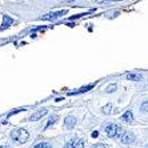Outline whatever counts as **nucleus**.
Instances as JSON below:
<instances>
[{
	"mask_svg": "<svg viewBox=\"0 0 148 148\" xmlns=\"http://www.w3.org/2000/svg\"><path fill=\"white\" fill-rule=\"evenodd\" d=\"M29 138V134H28L25 130H15V131L11 132V139L16 143H25Z\"/></svg>",
	"mask_w": 148,
	"mask_h": 148,
	"instance_id": "obj_1",
	"label": "nucleus"
},
{
	"mask_svg": "<svg viewBox=\"0 0 148 148\" xmlns=\"http://www.w3.org/2000/svg\"><path fill=\"white\" fill-rule=\"evenodd\" d=\"M120 127L117 125V124H108L107 127H106V132H107V136L110 138H115L116 135L120 134Z\"/></svg>",
	"mask_w": 148,
	"mask_h": 148,
	"instance_id": "obj_2",
	"label": "nucleus"
},
{
	"mask_svg": "<svg viewBox=\"0 0 148 148\" xmlns=\"http://www.w3.org/2000/svg\"><path fill=\"white\" fill-rule=\"evenodd\" d=\"M67 11H58V12H52V14H47L44 16H41V20H56L59 17H62L63 15H66Z\"/></svg>",
	"mask_w": 148,
	"mask_h": 148,
	"instance_id": "obj_3",
	"label": "nucleus"
},
{
	"mask_svg": "<svg viewBox=\"0 0 148 148\" xmlns=\"http://www.w3.org/2000/svg\"><path fill=\"white\" fill-rule=\"evenodd\" d=\"M120 140L123 144H131V143H134L135 136H134V134H131V132H124V134L121 135Z\"/></svg>",
	"mask_w": 148,
	"mask_h": 148,
	"instance_id": "obj_4",
	"label": "nucleus"
},
{
	"mask_svg": "<svg viewBox=\"0 0 148 148\" xmlns=\"http://www.w3.org/2000/svg\"><path fill=\"white\" fill-rule=\"evenodd\" d=\"M66 147L72 148V147H84V140L82 139H72L66 144Z\"/></svg>",
	"mask_w": 148,
	"mask_h": 148,
	"instance_id": "obj_5",
	"label": "nucleus"
},
{
	"mask_svg": "<svg viewBox=\"0 0 148 148\" xmlns=\"http://www.w3.org/2000/svg\"><path fill=\"white\" fill-rule=\"evenodd\" d=\"M47 112H48V111L45 110V108L36 111V112H35V114L31 116V121H36V120H39V119H41L43 116H45V115H47Z\"/></svg>",
	"mask_w": 148,
	"mask_h": 148,
	"instance_id": "obj_6",
	"label": "nucleus"
},
{
	"mask_svg": "<svg viewBox=\"0 0 148 148\" xmlns=\"http://www.w3.org/2000/svg\"><path fill=\"white\" fill-rule=\"evenodd\" d=\"M75 124H76V119L73 116H67L66 117V120H64V125H66L67 128H73L75 127Z\"/></svg>",
	"mask_w": 148,
	"mask_h": 148,
	"instance_id": "obj_7",
	"label": "nucleus"
},
{
	"mask_svg": "<svg viewBox=\"0 0 148 148\" xmlns=\"http://www.w3.org/2000/svg\"><path fill=\"white\" fill-rule=\"evenodd\" d=\"M12 23H14V20H12L10 16L4 15V16H3V24H1V29H7V28L10 27Z\"/></svg>",
	"mask_w": 148,
	"mask_h": 148,
	"instance_id": "obj_8",
	"label": "nucleus"
},
{
	"mask_svg": "<svg viewBox=\"0 0 148 148\" xmlns=\"http://www.w3.org/2000/svg\"><path fill=\"white\" fill-rule=\"evenodd\" d=\"M93 87V84H90V86H86V87H82L79 88L77 91H73V92H69L68 95H79V93H83V92H87V91H90L91 88Z\"/></svg>",
	"mask_w": 148,
	"mask_h": 148,
	"instance_id": "obj_9",
	"label": "nucleus"
},
{
	"mask_svg": "<svg viewBox=\"0 0 148 148\" xmlns=\"http://www.w3.org/2000/svg\"><path fill=\"white\" fill-rule=\"evenodd\" d=\"M127 79L134 80V82H140V80H141V75H140V73H136V72H128L127 73Z\"/></svg>",
	"mask_w": 148,
	"mask_h": 148,
	"instance_id": "obj_10",
	"label": "nucleus"
},
{
	"mask_svg": "<svg viewBox=\"0 0 148 148\" xmlns=\"http://www.w3.org/2000/svg\"><path fill=\"white\" fill-rule=\"evenodd\" d=\"M123 120L127 121V123H131V121H134V115H132L131 111H125V112H124Z\"/></svg>",
	"mask_w": 148,
	"mask_h": 148,
	"instance_id": "obj_11",
	"label": "nucleus"
},
{
	"mask_svg": "<svg viewBox=\"0 0 148 148\" xmlns=\"http://www.w3.org/2000/svg\"><path fill=\"white\" fill-rule=\"evenodd\" d=\"M116 88H117L116 84H110V86L107 87V90H106V91H107L108 93H112V92H115V90H116Z\"/></svg>",
	"mask_w": 148,
	"mask_h": 148,
	"instance_id": "obj_12",
	"label": "nucleus"
},
{
	"mask_svg": "<svg viewBox=\"0 0 148 148\" xmlns=\"http://www.w3.org/2000/svg\"><path fill=\"white\" fill-rule=\"evenodd\" d=\"M111 108H112V104L108 103L106 107H103V112L104 114H111Z\"/></svg>",
	"mask_w": 148,
	"mask_h": 148,
	"instance_id": "obj_13",
	"label": "nucleus"
},
{
	"mask_svg": "<svg viewBox=\"0 0 148 148\" xmlns=\"http://www.w3.org/2000/svg\"><path fill=\"white\" fill-rule=\"evenodd\" d=\"M55 120H58V116H51L48 120V124H47V127H49V125H52V124L55 123Z\"/></svg>",
	"mask_w": 148,
	"mask_h": 148,
	"instance_id": "obj_14",
	"label": "nucleus"
},
{
	"mask_svg": "<svg viewBox=\"0 0 148 148\" xmlns=\"http://www.w3.org/2000/svg\"><path fill=\"white\" fill-rule=\"evenodd\" d=\"M141 111L143 112H147L148 111V101H144V103L141 104Z\"/></svg>",
	"mask_w": 148,
	"mask_h": 148,
	"instance_id": "obj_15",
	"label": "nucleus"
},
{
	"mask_svg": "<svg viewBox=\"0 0 148 148\" xmlns=\"http://www.w3.org/2000/svg\"><path fill=\"white\" fill-rule=\"evenodd\" d=\"M49 145L47 144V143H40V144H36L35 145V148H48Z\"/></svg>",
	"mask_w": 148,
	"mask_h": 148,
	"instance_id": "obj_16",
	"label": "nucleus"
},
{
	"mask_svg": "<svg viewBox=\"0 0 148 148\" xmlns=\"http://www.w3.org/2000/svg\"><path fill=\"white\" fill-rule=\"evenodd\" d=\"M20 111H24V110H23V108H21V110H20V108H19V110H14L12 112H10V114H8V116H12V115L17 114V112H20Z\"/></svg>",
	"mask_w": 148,
	"mask_h": 148,
	"instance_id": "obj_17",
	"label": "nucleus"
},
{
	"mask_svg": "<svg viewBox=\"0 0 148 148\" xmlns=\"http://www.w3.org/2000/svg\"><path fill=\"white\" fill-rule=\"evenodd\" d=\"M97 136H99V132H97V131H95V132H93V134H92V138H97Z\"/></svg>",
	"mask_w": 148,
	"mask_h": 148,
	"instance_id": "obj_18",
	"label": "nucleus"
},
{
	"mask_svg": "<svg viewBox=\"0 0 148 148\" xmlns=\"http://www.w3.org/2000/svg\"><path fill=\"white\" fill-rule=\"evenodd\" d=\"M97 1H106V0H97Z\"/></svg>",
	"mask_w": 148,
	"mask_h": 148,
	"instance_id": "obj_19",
	"label": "nucleus"
},
{
	"mask_svg": "<svg viewBox=\"0 0 148 148\" xmlns=\"http://www.w3.org/2000/svg\"><path fill=\"white\" fill-rule=\"evenodd\" d=\"M115 1H120V0H115Z\"/></svg>",
	"mask_w": 148,
	"mask_h": 148,
	"instance_id": "obj_20",
	"label": "nucleus"
},
{
	"mask_svg": "<svg viewBox=\"0 0 148 148\" xmlns=\"http://www.w3.org/2000/svg\"><path fill=\"white\" fill-rule=\"evenodd\" d=\"M68 1H73V0H68Z\"/></svg>",
	"mask_w": 148,
	"mask_h": 148,
	"instance_id": "obj_21",
	"label": "nucleus"
}]
</instances>
